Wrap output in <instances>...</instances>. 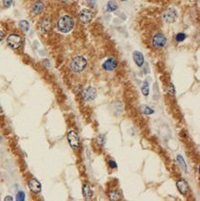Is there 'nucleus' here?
Returning a JSON list of instances; mask_svg holds the SVG:
<instances>
[{
	"instance_id": "1",
	"label": "nucleus",
	"mask_w": 200,
	"mask_h": 201,
	"mask_svg": "<svg viewBox=\"0 0 200 201\" xmlns=\"http://www.w3.org/2000/svg\"><path fill=\"white\" fill-rule=\"evenodd\" d=\"M75 21L70 15H63L58 21V29L63 33H68L74 28Z\"/></svg>"
},
{
	"instance_id": "2",
	"label": "nucleus",
	"mask_w": 200,
	"mask_h": 201,
	"mask_svg": "<svg viewBox=\"0 0 200 201\" xmlns=\"http://www.w3.org/2000/svg\"><path fill=\"white\" fill-rule=\"evenodd\" d=\"M86 66H87V60L83 56H78L74 58L70 64L71 69L76 73L82 72L86 68Z\"/></svg>"
},
{
	"instance_id": "3",
	"label": "nucleus",
	"mask_w": 200,
	"mask_h": 201,
	"mask_svg": "<svg viewBox=\"0 0 200 201\" xmlns=\"http://www.w3.org/2000/svg\"><path fill=\"white\" fill-rule=\"evenodd\" d=\"M22 37L18 34H11L7 39V43L12 49H17L22 44Z\"/></svg>"
},
{
	"instance_id": "4",
	"label": "nucleus",
	"mask_w": 200,
	"mask_h": 201,
	"mask_svg": "<svg viewBox=\"0 0 200 201\" xmlns=\"http://www.w3.org/2000/svg\"><path fill=\"white\" fill-rule=\"evenodd\" d=\"M67 139H68L69 144H70V146L73 149L78 150L79 148L80 141H79V138L78 134H76L75 131H73V130L69 131L68 134H67Z\"/></svg>"
},
{
	"instance_id": "5",
	"label": "nucleus",
	"mask_w": 200,
	"mask_h": 201,
	"mask_svg": "<svg viewBox=\"0 0 200 201\" xmlns=\"http://www.w3.org/2000/svg\"><path fill=\"white\" fill-rule=\"evenodd\" d=\"M94 18V12L89 9H83L79 12V21L82 24H89Z\"/></svg>"
},
{
	"instance_id": "6",
	"label": "nucleus",
	"mask_w": 200,
	"mask_h": 201,
	"mask_svg": "<svg viewBox=\"0 0 200 201\" xmlns=\"http://www.w3.org/2000/svg\"><path fill=\"white\" fill-rule=\"evenodd\" d=\"M163 20L168 23V24H172L174 23L176 18H178V12L173 8H170V9H167L164 12H163Z\"/></svg>"
},
{
	"instance_id": "7",
	"label": "nucleus",
	"mask_w": 200,
	"mask_h": 201,
	"mask_svg": "<svg viewBox=\"0 0 200 201\" xmlns=\"http://www.w3.org/2000/svg\"><path fill=\"white\" fill-rule=\"evenodd\" d=\"M166 37L163 33H157L156 35H154L153 39H152V44L154 46H156L158 48H161L166 44Z\"/></svg>"
},
{
	"instance_id": "8",
	"label": "nucleus",
	"mask_w": 200,
	"mask_h": 201,
	"mask_svg": "<svg viewBox=\"0 0 200 201\" xmlns=\"http://www.w3.org/2000/svg\"><path fill=\"white\" fill-rule=\"evenodd\" d=\"M96 89L94 88V87H87L86 89H84L83 91V94H82V96H83V99L84 101H92V100H94L95 97H96Z\"/></svg>"
},
{
	"instance_id": "9",
	"label": "nucleus",
	"mask_w": 200,
	"mask_h": 201,
	"mask_svg": "<svg viewBox=\"0 0 200 201\" xmlns=\"http://www.w3.org/2000/svg\"><path fill=\"white\" fill-rule=\"evenodd\" d=\"M102 67L106 71H113L117 67V61L114 58H109L104 61Z\"/></svg>"
},
{
	"instance_id": "10",
	"label": "nucleus",
	"mask_w": 200,
	"mask_h": 201,
	"mask_svg": "<svg viewBox=\"0 0 200 201\" xmlns=\"http://www.w3.org/2000/svg\"><path fill=\"white\" fill-rule=\"evenodd\" d=\"M28 187H29L30 191L35 193V194H38V193H40L41 190H42V185H41V183L38 181L37 180H35V179H31V180L28 181Z\"/></svg>"
},
{
	"instance_id": "11",
	"label": "nucleus",
	"mask_w": 200,
	"mask_h": 201,
	"mask_svg": "<svg viewBox=\"0 0 200 201\" xmlns=\"http://www.w3.org/2000/svg\"><path fill=\"white\" fill-rule=\"evenodd\" d=\"M176 187L182 195H186L189 191V185L184 180H179L176 181Z\"/></svg>"
},
{
	"instance_id": "12",
	"label": "nucleus",
	"mask_w": 200,
	"mask_h": 201,
	"mask_svg": "<svg viewBox=\"0 0 200 201\" xmlns=\"http://www.w3.org/2000/svg\"><path fill=\"white\" fill-rule=\"evenodd\" d=\"M133 60L135 61V63L137 64V66H139V67H141L144 63V55L139 51H134L133 52Z\"/></svg>"
},
{
	"instance_id": "13",
	"label": "nucleus",
	"mask_w": 200,
	"mask_h": 201,
	"mask_svg": "<svg viewBox=\"0 0 200 201\" xmlns=\"http://www.w3.org/2000/svg\"><path fill=\"white\" fill-rule=\"evenodd\" d=\"M44 3L41 1V0H38L36 1L33 6H32V11L35 13V14H40L44 11Z\"/></svg>"
},
{
	"instance_id": "14",
	"label": "nucleus",
	"mask_w": 200,
	"mask_h": 201,
	"mask_svg": "<svg viewBox=\"0 0 200 201\" xmlns=\"http://www.w3.org/2000/svg\"><path fill=\"white\" fill-rule=\"evenodd\" d=\"M40 28H41V30H42L43 32H47V31H49L50 28H51V22H50V19H49V18H44V19L41 22Z\"/></svg>"
},
{
	"instance_id": "15",
	"label": "nucleus",
	"mask_w": 200,
	"mask_h": 201,
	"mask_svg": "<svg viewBox=\"0 0 200 201\" xmlns=\"http://www.w3.org/2000/svg\"><path fill=\"white\" fill-rule=\"evenodd\" d=\"M82 192H83V195L86 198H91L93 196V191H92L91 187L89 186L88 184H85L83 185V188H82Z\"/></svg>"
},
{
	"instance_id": "16",
	"label": "nucleus",
	"mask_w": 200,
	"mask_h": 201,
	"mask_svg": "<svg viewBox=\"0 0 200 201\" xmlns=\"http://www.w3.org/2000/svg\"><path fill=\"white\" fill-rule=\"evenodd\" d=\"M176 162L179 164V165L181 167L182 170H184L185 172H187V165H186V162L184 160V159L182 158L181 155H178L176 156Z\"/></svg>"
},
{
	"instance_id": "17",
	"label": "nucleus",
	"mask_w": 200,
	"mask_h": 201,
	"mask_svg": "<svg viewBox=\"0 0 200 201\" xmlns=\"http://www.w3.org/2000/svg\"><path fill=\"white\" fill-rule=\"evenodd\" d=\"M117 8H118L117 3L115 2V1H113V0H110V1L108 2V4H107V11H110V12L116 11Z\"/></svg>"
},
{
	"instance_id": "18",
	"label": "nucleus",
	"mask_w": 200,
	"mask_h": 201,
	"mask_svg": "<svg viewBox=\"0 0 200 201\" xmlns=\"http://www.w3.org/2000/svg\"><path fill=\"white\" fill-rule=\"evenodd\" d=\"M19 27L24 32H27L29 29V23L27 20H22L19 22Z\"/></svg>"
},
{
	"instance_id": "19",
	"label": "nucleus",
	"mask_w": 200,
	"mask_h": 201,
	"mask_svg": "<svg viewBox=\"0 0 200 201\" xmlns=\"http://www.w3.org/2000/svg\"><path fill=\"white\" fill-rule=\"evenodd\" d=\"M141 111L143 112L144 114H147V115H150V114H153L154 112H155V111H154L153 109H151L150 107L147 106V105H143L141 107Z\"/></svg>"
},
{
	"instance_id": "20",
	"label": "nucleus",
	"mask_w": 200,
	"mask_h": 201,
	"mask_svg": "<svg viewBox=\"0 0 200 201\" xmlns=\"http://www.w3.org/2000/svg\"><path fill=\"white\" fill-rule=\"evenodd\" d=\"M142 92H143V95H144V96H147L149 95V84H148L147 81H144V84H143V86H142Z\"/></svg>"
},
{
	"instance_id": "21",
	"label": "nucleus",
	"mask_w": 200,
	"mask_h": 201,
	"mask_svg": "<svg viewBox=\"0 0 200 201\" xmlns=\"http://www.w3.org/2000/svg\"><path fill=\"white\" fill-rule=\"evenodd\" d=\"M109 196H110L111 200H119L120 199V195L118 194V192H116V191L111 192Z\"/></svg>"
},
{
	"instance_id": "22",
	"label": "nucleus",
	"mask_w": 200,
	"mask_h": 201,
	"mask_svg": "<svg viewBox=\"0 0 200 201\" xmlns=\"http://www.w3.org/2000/svg\"><path fill=\"white\" fill-rule=\"evenodd\" d=\"M186 39V35L184 34V33H179V34H176V42H183L184 40Z\"/></svg>"
},
{
	"instance_id": "23",
	"label": "nucleus",
	"mask_w": 200,
	"mask_h": 201,
	"mask_svg": "<svg viewBox=\"0 0 200 201\" xmlns=\"http://www.w3.org/2000/svg\"><path fill=\"white\" fill-rule=\"evenodd\" d=\"M16 200L17 201H24L25 200V194L23 192H19L16 196Z\"/></svg>"
},
{
	"instance_id": "24",
	"label": "nucleus",
	"mask_w": 200,
	"mask_h": 201,
	"mask_svg": "<svg viewBox=\"0 0 200 201\" xmlns=\"http://www.w3.org/2000/svg\"><path fill=\"white\" fill-rule=\"evenodd\" d=\"M97 142H98L99 144L103 145L105 144V135H99L97 137Z\"/></svg>"
},
{
	"instance_id": "25",
	"label": "nucleus",
	"mask_w": 200,
	"mask_h": 201,
	"mask_svg": "<svg viewBox=\"0 0 200 201\" xmlns=\"http://www.w3.org/2000/svg\"><path fill=\"white\" fill-rule=\"evenodd\" d=\"M108 164H109L111 168H116L117 167V164H116V162H115L114 160H109L108 161Z\"/></svg>"
},
{
	"instance_id": "26",
	"label": "nucleus",
	"mask_w": 200,
	"mask_h": 201,
	"mask_svg": "<svg viewBox=\"0 0 200 201\" xmlns=\"http://www.w3.org/2000/svg\"><path fill=\"white\" fill-rule=\"evenodd\" d=\"M3 3L6 8H9L12 3V0H3Z\"/></svg>"
},
{
	"instance_id": "27",
	"label": "nucleus",
	"mask_w": 200,
	"mask_h": 201,
	"mask_svg": "<svg viewBox=\"0 0 200 201\" xmlns=\"http://www.w3.org/2000/svg\"><path fill=\"white\" fill-rule=\"evenodd\" d=\"M168 92H169V94H171L172 96L175 95V88H174V85H173V84H170V89L168 90Z\"/></svg>"
},
{
	"instance_id": "28",
	"label": "nucleus",
	"mask_w": 200,
	"mask_h": 201,
	"mask_svg": "<svg viewBox=\"0 0 200 201\" xmlns=\"http://www.w3.org/2000/svg\"><path fill=\"white\" fill-rule=\"evenodd\" d=\"M3 38H4V33L2 30H0V42L3 40Z\"/></svg>"
},
{
	"instance_id": "29",
	"label": "nucleus",
	"mask_w": 200,
	"mask_h": 201,
	"mask_svg": "<svg viewBox=\"0 0 200 201\" xmlns=\"http://www.w3.org/2000/svg\"><path fill=\"white\" fill-rule=\"evenodd\" d=\"M4 200H5V201H7V200H13V198H12L11 196H6V197L4 198Z\"/></svg>"
},
{
	"instance_id": "30",
	"label": "nucleus",
	"mask_w": 200,
	"mask_h": 201,
	"mask_svg": "<svg viewBox=\"0 0 200 201\" xmlns=\"http://www.w3.org/2000/svg\"><path fill=\"white\" fill-rule=\"evenodd\" d=\"M86 1H88V2H93L94 0H86Z\"/></svg>"
},
{
	"instance_id": "31",
	"label": "nucleus",
	"mask_w": 200,
	"mask_h": 201,
	"mask_svg": "<svg viewBox=\"0 0 200 201\" xmlns=\"http://www.w3.org/2000/svg\"><path fill=\"white\" fill-rule=\"evenodd\" d=\"M2 112V108H1V106H0V113Z\"/></svg>"
},
{
	"instance_id": "32",
	"label": "nucleus",
	"mask_w": 200,
	"mask_h": 201,
	"mask_svg": "<svg viewBox=\"0 0 200 201\" xmlns=\"http://www.w3.org/2000/svg\"><path fill=\"white\" fill-rule=\"evenodd\" d=\"M122 1H127V0H122Z\"/></svg>"
}]
</instances>
